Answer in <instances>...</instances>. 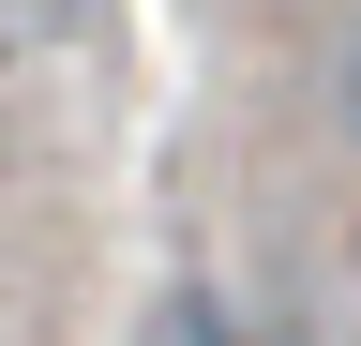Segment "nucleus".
<instances>
[{"label": "nucleus", "instance_id": "nucleus-2", "mask_svg": "<svg viewBox=\"0 0 361 346\" xmlns=\"http://www.w3.org/2000/svg\"><path fill=\"white\" fill-rule=\"evenodd\" d=\"M90 0H0V46H30V30H75Z\"/></svg>", "mask_w": 361, "mask_h": 346}, {"label": "nucleus", "instance_id": "nucleus-3", "mask_svg": "<svg viewBox=\"0 0 361 346\" xmlns=\"http://www.w3.org/2000/svg\"><path fill=\"white\" fill-rule=\"evenodd\" d=\"M346 151H361V30H346Z\"/></svg>", "mask_w": 361, "mask_h": 346}, {"label": "nucleus", "instance_id": "nucleus-1", "mask_svg": "<svg viewBox=\"0 0 361 346\" xmlns=\"http://www.w3.org/2000/svg\"><path fill=\"white\" fill-rule=\"evenodd\" d=\"M135 346H226V316H211L196 286H180V301H151V331H135Z\"/></svg>", "mask_w": 361, "mask_h": 346}]
</instances>
